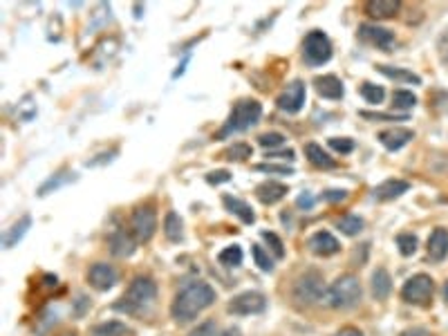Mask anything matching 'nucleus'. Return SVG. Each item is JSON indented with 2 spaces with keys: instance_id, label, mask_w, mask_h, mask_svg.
Here are the masks:
<instances>
[{
  "instance_id": "f257e3e1",
  "label": "nucleus",
  "mask_w": 448,
  "mask_h": 336,
  "mask_svg": "<svg viewBox=\"0 0 448 336\" xmlns=\"http://www.w3.org/2000/svg\"><path fill=\"white\" fill-rule=\"evenodd\" d=\"M218 298L215 289L208 283H189L184 289L177 291V296L173 298L171 305V316L177 323H189V320L198 318L204 310H208Z\"/></svg>"
},
{
  "instance_id": "f03ea898",
  "label": "nucleus",
  "mask_w": 448,
  "mask_h": 336,
  "mask_svg": "<svg viewBox=\"0 0 448 336\" xmlns=\"http://www.w3.org/2000/svg\"><path fill=\"white\" fill-rule=\"evenodd\" d=\"M155 298H157V285H155V280H152L150 276H135L133 283L128 285V289H125L121 303L115 305V310L135 314V312L146 310L148 305L155 303Z\"/></svg>"
},
{
  "instance_id": "7ed1b4c3",
  "label": "nucleus",
  "mask_w": 448,
  "mask_h": 336,
  "mask_svg": "<svg viewBox=\"0 0 448 336\" xmlns=\"http://www.w3.org/2000/svg\"><path fill=\"white\" fill-rule=\"evenodd\" d=\"M363 289L354 274H343L334 280L330 289L325 291V303L332 310H352L361 303Z\"/></svg>"
},
{
  "instance_id": "20e7f679",
  "label": "nucleus",
  "mask_w": 448,
  "mask_h": 336,
  "mask_svg": "<svg viewBox=\"0 0 448 336\" xmlns=\"http://www.w3.org/2000/svg\"><path fill=\"white\" fill-rule=\"evenodd\" d=\"M260 115H262V106L256 99H240V101L233 106L227 123H224L222 130L218 133V139H224V137H229V135L249 130L251 125L258 123Z\"/></svg>"
},
{
  "instance_id": "39448f33",
  "label": "nucleus",
  "mask_w": 448,
  "mask_h": 336,
  "mask_svg": "<svg viewBox=\"0 0 448 336\" xmlns=\"http://www.w3.org/2000/svg\"><path fill=\"white\" fill-rule=\"evenodd\" d=\"M323 293H325L323 274L316 269L305 271L296 283H293V289H291V296L298 305H314L323 298Z\"/></svg>"
},
{
  "instance_id": "423d86ee",
  "label": "nucleus",
  "mask_w": 448,
  "mask_h": 336,
  "mask_svg": "<svg viewBox=\"0 0 448 336\" xmlns=\"http://www.w3.org/2000/svg\"><path fill=\"white\" fill-rule=\"evenodd\" d=\"M432 291H435V280H432L428 274H415L403 283L401 298L408 305L426 307L432 301Z\"/></svg>"
},
{
  "instance_id": "0eeeda50",
  "label": "nucleus",
  "mask_w": 448,
  "mask_h": 336,
  "mask_svg": "<svg viewBox=\"0 0 448 336\" xmlns=\"http://www.w3.org/2000/svg\"><path fill=\"white\" fill-rule=\"evenodd\" d=\"M303 59L307 65H323L332 59V43L330 38L320 32V30H314L305 36L303 40Z\"/></svg>"
},
{
  "instance_id": "6e6552de",
  "label": "nucleus",
  "mask_w": 448,
  "mask_h": 336,
  "mask_svg": "<svg viewBox=\"0 0 448 336\" xmlns=\"http://www.w3.org/2000/svg\"><path fill=\"white\" fill-rule=\"evenodd\" d=\"M157 229V213L152 206H137L130 218V231L137 242H148Z\"/></svg>"
},
{
  "instance_id": "1a4fd4ad",
  "label": "nucleus",
  "mask_w": 448,
  "mask_h": 336,
  "mask_svg": "<svg viewBox=\"0 0 448 336\" xmlns=\"http://www.w3.org/2000/svg\"><path fill=\"white\" fill-rule=\"evenodd\" d=\"M227 310L237 316H251V314H262L267 310V298L260 291H242L229 303Z\"/></svg>"
},
{
  "instance_id": "9d476101",
  "label": "nucleus",
  "mask_w": 448,
  "mask_h": 336,
  "mask_svg": "<svg viewBox=\"0 0 448 336\" xmlns=\"http://www.w3.org/2000/svg\"><path fill=\"white\" fill-rule=\"evenodd\" d=\"M305 96H307L305 83L301 79H296V81H291L285 88V92L278 96L276 106L283 112H287V115H296V112H301L305 106Z\"/></svg>"
},
{
  "instance_id": "9b49d317",
  "label": "nucleus",
  "mask_w": 448,
  "mask_h": 336,
  "mask_svg": "<svg viewBox=\"0 0 448 336\" xmlns=\"http://www.w3.org/2000/svg\"><path fill=\"white\" fill-rule=\"evenodd\" d=\"M359 38L366 40V43L379 47L383 52H390L392 45H395V34H392L390 30H386V27H379V25H372V23H363L359 25Z\"/></svg>"
},
{
  "instance_id": "f8f14e48",
  "label": "nucleus",
  "mask_w": 448,
  "mask_h": 336,
  "mask_svg": "<svg viewBox=\"0 0 448 336\" xmlns=\"http://www.w3.org/2000/svg\"><path fill=\"white\" fill-rule=\"evenodd\" d=\"M119 274L117 269L108 262H94L90 271H88V283L96 289V291H108L117 285Z\"/></svg>"
},
{
  "instance_id": "ddd939ff",
  "label": "nucleus",
  "mask_w": 448,
  "mask_h": 336,
  "mask_svg": "<svg viewBox=\"0 0 448 336\" xmlns=\"http://www.w3.org/2000/svg\"><path fill=\"white\" fill-rule=\"evenodd\" d=\"M307 247H310V251L314 256H320V258H330V256L341 251V242L336 240L330 231H316L314 235H310Z\"/></svg>"
},
{
  "instance_id": "4468645a",
  "label": "nucleus",
  "mask_w": 448,
  "mask_h": 336,
  "mask_svg": "<svg viewBox=\"0 0 448 336\" xmlns=\"http://www.w3.org/2000/svg\"><path fill=\"white\" fill-rule=\"evenodd\" d=\"M108 247H110V254L112 256H117V258H130L135 254V249H137V240H135V235H130L128 231L117 229L115 233L110 235Z\"/></svg>"
},
{
  "instance_id": "2eb2a0df",
  "label": "nucleus",
  "mask_w": 448,
  "mask_h": 336,
  "mask_svg": "<svg viewBox=\"0 0 448 336\" xmlns=\"http://www.w3.org/2000/svg\"><path fill=\"white\" fill-rule=\"evenodd\" d=\"M410 191V184L405 179H386L381 181L379 186H374L372 195H374V200L376 202H390V200H397L401 198L403 193H408Z\"/></svg>"
},
{
  "instance_id": "dca6fc26",
  "label": "nucleus",
  "mask_w": 448,
  "mask_h": 336,
  "mask_svg": "<svg viewBox=\"0 0 448 336\" xmlns=\"http://www.w3.org/2000/svg\"><path fill=\"white\" fill-rule=\"evenodd\" d=\"M314 88L316 92L323 96V99H332V101H339L343 99L345 88H343V81L334 74H323V77H316L314 79Z\"/></svg>"
},
{
  "instance_id": "f3484780",
  "label": "nucleus",
  "mask_w": 448,
  "mask_h": 336,
  "mask_svg": "<svg viewBox=\"0 0 448 336\" xmlns=\"http://www.w3.org/2000/svg\"><path fill=\"white\" fill-rule=\"evenodd\" d=\"M415 139V133L410 128H388V130H381L379 133V142L386 150L395 152V150H401L405 144H410Z\"/></svg>"
},
{
  "instance_id": "a211bd4d",
  "label": "nucleus",
  "mask_w": 448,
  "mask_h": 336,
  "mask_svg": "<svg viewBox=\"0 0 448 336\" xmlns=\"http://www.w3.org/2000/svg\"><path fill=\"white\" fill-rule=\"evenodd\" d=\"M426 251H428V258L432 262H444L446 256H448V229L437 227L435 231H432L430 237H428Z\"/></svg>"
},
{
  "instance_id": "6ab92c4d",
  "label": "nucleus",
  "mask_w": 448,
  "mask_h": 336,
  "mask_svg": "<svg viewBox=\"0 0 448 336\" xmlns=\"http://www.w3.org/2000/svg\"><path fill=\"white\" fill-rule=\"evenodd\" d=\"M363 9H366L370 18L386 21V18L397 16L401 9V3L399 0H368V3L363 5Z\"/></svg>"
},
{
  "instance_id": "aec40b11",
  "label": "nucleus",
  "mask_w": 448,
  "mask_h": 336,
  "mask_svg": "<svg viewBox=\"0 0 448 336\" xmlns=\"http://www.w3.org/2000/svg\"><path fill=\"white\" fill-rule=\"evenodd\" d=\"M287 195V186L280 184V181H262V184L256 186V198L262 202V204H276L280 202Z\"/></svg>"
},
{
  "instance_id": "412c9836",
  "label": "nucleus",
  "mask_w": 448,
  "mask_h": 336,
  "mask_svg": "<svg viewBox=\"0 0 448 336\" xmlns=\"http://www.w3.org/2000/svg\"><path fill=\"white\" fill-rule=\"evenodd\" d=\"M222 204L227 208L229 213H233L235 218H240L245 224H254L256 222V213L251 211V206L240 200V198H233V195H222Z\"/></svg>"
},
{
  "instance_id": "4be33fe9",
  "label": "nucleus",
  "mask_w": 448,
  "mask_h": 336,
  "mask_svg": "<svg viewBox=\"0 0 448 336\" xmlns=\"http://www.w3.org/2000/svg\"><path fill=\"white\" fill-rule=\"evenodd\" d=\"M305 157L316 168H336L339 166L334 157H330V152L323 150V146H318V144H307L305 146Z\"/></svg>"
},
{
  "instance_id": "5701e85b",
  "label": "nucleus",
  "mask_w": 448,
  "mask_h": 336,
  "mask_svg": "<svg viewBox=\"0 0 448 336\" xmlns=\"http://www.w3.org/2000/svg\"><path fill=\"white\" fill-rule=\"evenodd\" d=\"M370 287H372V296L376 301H386L390 296V291H392V278H390V274L383 267H379V269L372 274Z\"/></svg>"
},
{
  "instance_id": "b1692460",
  "label": "nucleus",
  "mask_w": 448,
  "mask_h": 336,
  "mask_svg": "<svg viewBox=\"0 0 448 336\" xmlns=\"http://www.w3.org/2000/svg\"><path fill=\"white\" fill-rule=\"evenodd\" d=\"M32 227V218L30 215H23L18 222H13L11 224V229L5 233V237H3V245H5V249H11L13 245H18L23 237H25V233H27V229Z\"/></svg>"
},
{
  "instance_id": "393cba45",
  "label": "nucleus",
  "mask_w": 448,
  "mask_h": 336,
  "mask_svg": "<svg viewBox=\"0 0 448 336\" xmlns=\"http://www.w3.org/2000/svg\"><path fill=\"white\" fill-rule=\"evenodd\" d=\"M376 69L386 77V79H392V81H399V83H415V86H419L422 83V77L410 72V69H403V67H392V65H376Z\"/></svg>"
},
{
  "instance_id": "a878e982",
  "label": "nucleus",
  "mask_w": 448,
  "mask_h": 336,
  "mask_svg": "<svg viewBox=\"0 0 448 336\" xmlns=\"http://www.w3.org/2000/svg\"><path fill=\"white\" fill-rule=\"evenodd\" d=\"M164 235L171 242H181V237H184V222L175 211H168L164 218Z\"/></svg>"
},
{
  "instance_id": "bb28decb",
  "label": "nucleus",
  "mask_w": 448,
  "mask_h": 336,
  "mask_svg": "<svg viewBox=\"0 0 448 336\" xmlns=\"http://www.w3.org/2000/svg\"><path fill=\"white\" fill-rule=\"evenodd\" d=\"M92 336H133V330L121 320H106L92 327Z\"/></svg>"
},
{
  "instance_id": "cd10ccee",
  "label": "nucleus",
  "mask_w": 448,
  "mask_h": 336,
  "mask_svg": "<svg viewBox=\"0 0 448 336\" xmlns=\"http://www.w3.org/2000/svg\"><path fill=\"white\" fill-rule=\"evenodd\" d=\"M336 227H339V231L343 235H349V237H354L363 231V227H366V222H363L359 215H343L339 222H336Z\"/></svg>"
},
{
  "instance_id": "c85d7f7f",
  "label": "nucleus",
  "mask_w": 448,
  "mask_h": 336,
  "mask_svg": "<svg viewBox=\"0 0 448 336\" xmlns=\"http://www.w3.org/2000/svg\"><path fill=\"white\" fill-rule=\"evenodd\" d=\"M251 155H254V150H251L249 144H242V142H237L233 146H229L227 150L222 152V159H229V162H245L249 159Z\"/></svg>"
},
{
  "instance_id": "c756f323",
  "label": "nucleus",
  "mask_w": 448,
  "mask_h": 336,
  "mask_svg": "<svg viewBox=\"0 0 448 336\" xmlns=\"http://www.w3.org/2000/svg\"><path fill=\"white\" fill-rule=\"evenodd\" d=\"M397 247H399V254L401 256H415L417 254V247H419V240H417V235L410 233V231H403L397 235Z\"/></svg>"
},
{
  "instance_id": "7c9ffc66",
  "label": "nucleus",
  "mask_w": 448,
  "mask_h": 336,
  "mask_svg": "<svg viewBox=\"0 0 448 336\" xmlns=\"http://www.w3.org/2000/svg\"><path fill=\"white\" fill-rule=\"evenodd\" d=\"M218 260H220V264H224V267H240V264H242V249L237 245L222 249Z\"/></svg>"
},
{
  "instance_id": "2f4dec72",
  "label": "nucleus",
  "mask_w": 448,
  "mask_h": 336,
  "mask_svg": "<svg viewBox=\"0 0 448 336\" xmlns=\"http://www.w3.org/2000/svg\"><path fill=\"white\" fill-rule=\"evenodd\" d=\"M361 96L366 99L368 103L376 106V103H381L383 101V96H386V90L381 86H374V83H361V88H359Z\"/></svg>"
},
{
  "instance_id": "473e14b6",
  "label": "nucleus",
  "mask_w": 448,
  "mask_h": 336,
  "mask_svg": "<svg viewBox=\"0 0 448 336\" xmlns=\"http://www.w3.org/2000/svg\"><path fill=\"white\" fill-rule=\"evenodd\" d=\"M392 106L397 110H413L417 106V96L410 90H395L392 92Z\"/></svg>"
},
{
  "instance_id": "72a5a7b5",
  "label": "nucleus",
  "mask_w": 448,
  "mask_h": 336,
  "mask_svg": "<svg viewBox=\"0 0 448 336\" xmlns=\"http://www.w3.org/2000/svg\"><path fill=\"white\" fill-rule=\"evenodd\" d=\"M251 254H254V260H256L260 271H264V274H271L274 271V262H271L267 251H264L260 245H251Z\"/></svg>"
},
{
  "instance_id": "f704fd0d",
  "label": "nucleus",
  "mask_w": 448,
  "mask_h": 336,
  "mask_svg": "<svg viewBox=\"0 0 448 336\" xmlns=\"http://www.w3.org/2000/svg\"><path fill=\"white\" fill-rule=\"evenodd\" d=\"M258 144L267 150H276L280 146H285V135L283 133H264L258 137Z\"/></svg>"
},
{
  "instance_id": "c9c22d12",
  "label": "nucleus",
  "mask_w": 448,
  "mask_h": 336,
  "mask_svg": "<svg viewBox=\"0 0 448 336\" xmlns=\"http://www.w3.org/2000/svg\"><path fill=\"white\" fill-rule=\"evenodd\" d=\"M262 235V240L269 245V249L274 251V256L280 260V258H285V245H283V240H280V237L274 233V231H262L260 233Z\"/></svg>"
},
{
  "instance_id": "e433bc0d",
  "label": "nucleus",
  "mask_w": 448,
  "mask_h": 336,
  "mask_svg": "<svg viewBox=\"0 0 448 336\" xmlns=\"http://www.w3.org/2000/svg\"><path fill=\"white\" fill-rule=\"evenodd\" d=\"M254 168H256V171H260V173H271V175H291L293 173L291 166H287V164H271V162L256 164Z\"/></svg>"
},
{
  "instance_id": "4c0bfd02",
  "label": "nucleus",
  "mask_w": 448,
  "mask_h": 336,
  "mask_svg": "<svg viewBox=\"0 0 448 336\" xmlns=\"http://www.w3.org/2000/svg\"><path fill=\"white\" fill-rule=\"evenodd\" d=\"M359 115L370 121H405L408 119V115H386V112H368V110H361Z\"/></svg>"
},
{
  "instance_id": "58836bf2",
  "label": "nucleus",
  "mask_w": 448,
  "mask_h": 336,
  "mask_svg": "<svg viewBox=\"0 0 448 336\" xmlns=\"http://www.w3.org/2000/svg\"><path fill=\"white\" fill-rule=\"evenodd\" d=\"M330 148H334L336 152H341V155H347V152L354 150V142L349 137H332L330 139Z\"/></svg>"
},
{
  "instance_id": "ea45409f",
  "label": "nucleus",
  "mask_w": 448,
  "mask_h": 336,
  "mask_svg": "<svg viewBox=\"0 0 448 336\" xmlns=\"http://www.w3.org/2000/svg\"><path fill=\"white\" fill-rule=\"evenodd\" d=\"M186 336H215V323H213V320H206V323L191 330Z\"/></svg>"
},
{
  "instance_id": "a19ab883",
  "label": "nucleus",
  "mask_w": 448,
  "mask_h": 336,
  "mask_svg": "<svg viewBox=\"0 0 448 336\" xmlns=\"http://www.w3.org/2000/svg\"><path fill=\"white\" fill-rule=\"evenodd\" d=\"M437 50H439V56H442V63L448 67V30L442 32V36L437 40Z\"/></svg>"
},
{
  "instance_id": "79ce46f5",
  "label": "nucleus",
  "mask_w": 448,
  "mask_h": 336,
  "mask_svg": "<svg viewBox=\"0 0 448 336\" xmlns=\"http://www.w3.org/2000/svg\"><path fill=\"white\" fill-rule=\"evenodd\" d=\"M208 184H222V181H231V173L229 171H213L206 175Z\"/></svg>"
},
{
  "instance_id": "37998d69",
  "label": "nucleus",
  "mask_w": 448,
  "mask_h": 336,
  "mask_svg": "<svg viewBox=\"0 0 448 336\" xmlns=\"http://www.w3.org/2000/svg\"><path fill=\"white\" fill-rule=\"evenodd\" d=\"M269 157H276V159H289V162H293L296 159V152H293L291 148H287V150H269L267 152V159Z\"/></svg>"
},
{
  "instance_id": "c03bdc74",
  "label": "nucleus",
  "mask_w": 448,
  "mask_h": 336,
  "mask_svg": "<svg viewBox=\"0 0 448 336\" xmlns=\"http://www.w3.org/2000/svg\"><path fill=\"white\" fill-rule=\"evenodd\" d=\"M345 198H347V191H327V193H323L325 202H339V200H345Z\"/></svg>"
},
{
  "instance_id": "a18cd8bd",
  "label": "nucleus",
  "mask_w": 448,
  "mask_h": 336,
  "mask_svg": "<svg viewBox=\"0 0 448 336\" xmlns=\"http://www.w3.org/2000/svg\"><path fill=\"white\" fill-rule=\"evenodd\" d=\"M296 206H298V208H305V211H310V208L314 206V198H312L310 193H303L301 198L296 200Z\"/></svg>"
},
{
  "instance_id": "49530a36",
  "label": "nucleus",
  "mask_w": 448,
  "mask_h": 336,
  "mask_svg": "<svg viewBox=\"0 0 448 336\" xmlns=\"http://www.w3.org/2000/svg\"><path fill=\"white\" fill-rule=\"evenodd\" d=\"M399 336H432V334L426 327H408V330H403Z\"/></svg>"
},
{
  "instance_id": "de8ad7c7",
  "label": "nucleus",
  "mask_w": 448,
  "mask_h": 336,
  "mask_svg": "<svg viewBox=\"0 0 448 336\" xmlns=\"http://www.w3.org/2000/svg\"><path fill=\"white\" fill-rule=\"evenodd\" d=\"M334 336H363V332L357 330V327H352V325H347V327H341Z\"/></svg>"
},
{
  "instance_id": "09e8293b",
  "label": "nucleus",
  "mask_w": 448,
  "mask_h": 336,
  "mask_svg": "<svg viewBox=\"0 0 448 336\" xmlns=\"http://www.w3.org/2000/svg\"><path fill=\"white\" fill-rule=\"evenodd\" d=\"M220 336H242V332L237 330V327H227V330H224Z\"/></svg>"
},
{
  "instance_id": "8fccbe9b",
  "label": "nucleus",
  "mask_w": 448,
  "mask_h": 336,
  "mask_svg": "<svg viewBox=\"0 0 448 336\" xmlns=\"http://www.w3.org/2000/svg\"><path fill=\"white\" fill-rule=\"evenodd\" d=\"M442 293H444V303L448 305V280H446L444 287H442Z\"/></svg>"
},
{
  "instance_id": "3c124183",
  "label": "nucleus",
  "mask_w": 448,
  "mask_h": 336,
  "mask_svg": "<svg viewBox=\"0 0 448 336\" xmlns=\"http://www.w3.org/2000/svg\"><path fill=\"white\" fill-rule=\"evenodd\" d=\"M61 336H77V334H61Z\"/></svg>"
}]
</instances>
